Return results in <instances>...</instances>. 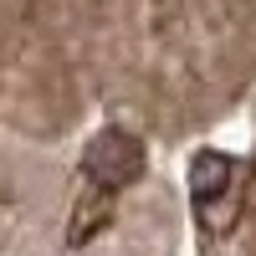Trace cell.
I'll return each mask as SVG.
<instances>
[{
  "mask_svg": "<svg viewBox=\"0 0 256 256\" xmlns=\"http://www.w3.org/2000/svg\"><path fill=\"white\" fill-rule=\"evenodd\" d=\"M82 174H88V184L108 190V195L134 184L144 174V138L128 134V128H102L82 154Z\"/></svg>",
  "mask_w": 256,
  "mask_h": 256,
  "instance_id": "obj_1",
  "label": "cell"
},
{
  "mask_svg": "<svg viewBox=\"0 0 256 256\" xmlns=\"http://www.w3.org/2000/svg\"><path fill=\"white\" fill-rule=\"evenodd\" d=\"M226 180H230V159L216 154V148H205V154L195 159V169H190V184H195V200L200 205L216 200V195H226Z\"/></svg>",
  "mask_w": 256,
  "mask_h": 256,
  "instance_id": "obj_2",
  "label": "cell"
}]
</instances>
